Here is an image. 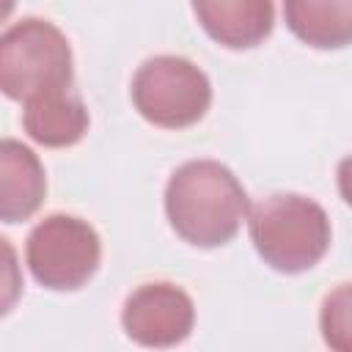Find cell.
I'll list each match as a JSON object with an SVG mask.
<instances>
[{
  "label": "cell",
  "instance_id": "3",
  "mask_svg": "<svg viewBox=\"0 0 352 352\" xmlns=\"http://www.w3.org/2000/svg\"><path fill=\"white\" fill-rule=\"evenodd\" d=\"M69 82L72 47L52 22L28 16L0 33V94L28 102Z\"/></svg>",
  "mask_w": 352,
  "mask_h": 352
},
{
  "label": "cell",
  "instance_id": "2",
  "mask_svg": "<svg viewBox=\"0 0 352 352\" xmlns=\"http://www.w3.org/2000/svg\"><path fill=\"white\" fill-rule=\"evenodd\" d=\"M248 231L256 253L278 272L297 275L322 261L330 248L327 212L305 195L275 192L248 209Z\"/></svg>",
  "mask_w": 352,
  "mask_h": 352
},
{
  "label": "cell",
  "instance_id": "10",
  "mask_svg": "<svg viewBox=\"0 0 352 352\" xmlns=\"http://www.w3.org/2000/svg\"><path fill=\"white\" fill-rule=\"evenodd\" d=\"M283 19L316 50H341L352 38V0H283Z\"/></svg>",
  "mask_w": 352,
  "mask_h": 352
},
{
  "label": "cell",
  "instance_id": "7",
  "mask_svg": "<svg viewBox=\"0 0 352 352\" xmlns=\"http://www.w3.org/2000/svg\"><path fill=\"white\" fill-rule=\"evenodd\" d=\"M198 25L228 50L261 44L275 25L272 0H190Z\"/></svg>",
  "mask_w": 352,
  "mask_h": 352
},
{
  "label": "cell",
  "instance_id": "8",
  "mask_svg": "<svg viewBox=\"0 0 352 352\" xmlns=\"http://www.w3.org/2000/svg\"><path fill=\"white\" fill-rule=\"evenodd\" d=\"M47 195V173L38 154L22 140H0V220L22 223L38 212Z\"/></svg>",
  "mask_w": 352,
  "mask_h": 352
},
{
  "label": "cell",
  "instance_id": "5",
  "mask_svg": "<svg viewBox=\"0 0 352 352\" xmlns=\"http://www.w3.org/2000/svg\"><path fill=\"white\" fill-rule=\"evenodd\" d=\"M102 258V242L91 223L55 212L33 226L25 245V261L36 283L52 292L85 286Z\"/></svg>",
  "mask_w": 352,
  "mask_h": 352
},
{
  "label": "cell",
  "instance_id": "11",
  "mask_svg": "<svg viewBox=\"0 0 352 352\" xmlns=\"http://www.w3.org/2000/svg\"><path fill=\"white\" fill-rule=\"evenodd\" d=\"M322 333L330 346L349 349V283H341L327 294L322 308Z\"/></svg>",
  "mask_w": 352,
  "mask_h": 352
},
{
  "label": "cell",
  "instance_id": "1",
  "mask_svg": "<svg viewBox=\"0 0 352 352\" xmlns=\"http://www.w3.org/2000/svg\"><path fill=\"white\" fill-rule=\"evenodd\" d=\"M250 201L239 179L217 160H190L165 184V214L170 228L195 248L231 242L248 217Z\"/></svg>",
  "mask_w": 352,
  "mask_h": 352
},
{
  "label": "cell",
  "instance_id": "6",
  "mask_svg": "<svg viewBox=\"0 0 352 352\" xmlns=\"http://www.w3.org/2000/svg\"><path fill=\"white\" fill-rule=\"evenodd\" d=\"M124 333L140 346H176L195 324V305L190 294L173 283H143L138 286L121 311Z\"/></svg>",
  "mask_w": 352,
  "mask_h": 352
},
{
  "label": "cell",
  "instance_id": "4",
  "mask_svg": "<svg viewBox=\"0 0 352 352\" xmlns=\"http://www.w3.org/2000/svg\"><path fill=\"white\" fill-rule=\"evenodd\" d=\"M132 104L154 126L184 129L206 116L212 82L187 58L154 55L132 77Z\"/></svg>",
  "mask_w": 352,
  "mask_h": 352
},
{
  "label": "cell",
  "instance_id": "9",
  "mask_svg": "<svg viewBox=\"0 0 352 352\" xmlns=\"http://www.w3.org/2000/svg\"><path fill=\"white\" fill-rule=\"evenodd\" d=\"M22 126L38 146L66 148L88 132V110L69 88H58L25 102Z\"/></svg>",
  "mask_w": 352,
  "mask_h": 352
},
{
  "label": "cell",
  "instance_id": "12",
  "mask_svg": "<svg viewBox=\"0 0 352 352\" xmlns=\"http://www.w3.org/2000/svg\"><path fill=\"white\" fill-rule=\"evenodd\" d=\"M22 267L14 245L0 236V316H6L22 297Z\"/></svg>",
  "mask_w": 352,
  "mask_h": 352
},
{
  "label": "cell",
  "instance_id": "13",
  "mask_svg": "<svg viewBox=\"0 0 352 352\" xmlns=\"http://www.w3.org/2000/svg\"><path fill=\"white\" fill-rule=\"evenodd\" d=\"M14 6H16V0H0V22H6L11 16Z\"/></svg>",
  "mask_w": 352,
  "mask_h": 352
}]
</instances>
